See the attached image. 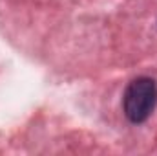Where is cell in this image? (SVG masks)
<instances>
[{
  "label": "cell",
  "instance_id": "1",
  "mask_svg": "<svg viewBox=\"0 0 157 156\" xmlns=\"http://www.w3.org/2000/svg\"><path fill=\"white\" fill-rule=\"evenodd\" d=\"M157 107V83L152 77L133 79L122 96L124 116L132 123H144Z\"/></svg>",
  "mask_w": 157,
  "mask_h": 156
}]
</instances>
